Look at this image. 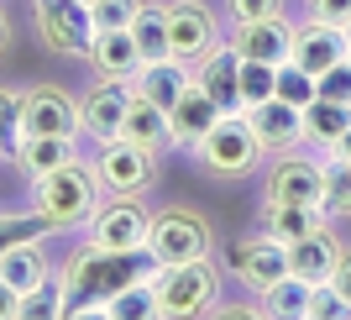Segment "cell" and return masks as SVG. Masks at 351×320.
<instances>
[{"label": "cell", "mask_w": 351, "mask_h": 320, "mask_svg": "<svg viewBox=\"0 0 351 320\" xmlns=\"http://www.w3.org/2000/svg\"><path fill=\"white\" fill-rule=\"evenodd\" d=\"M162 262L152 258V247H100V242H84L63 262V289H69V305H89V299H110V294L132 289V284H152Z\"/></svg>", "instance_id": "1"}, {"label": "cell", "mask_w": 351, "mask_h": 320, "mask_svg": "<svg viewBox=\"0 0 351 320\" xmlns=\"http://www.w3.org/2000/svg\"><path fill=\"white\" fill-rule=\"evenodd\" d=\"M32 210L53 220V231H69V226H84L95 210H100V179H95V163L69 158L58 168L32 179Z\"/></svg>", "instance_id": "2"}, {"label": "cell", "mask_w": 351, "mask_h": 320, "mask_svg": "<svg viewBox=\"0 0 351 320\" xmlns=\"http://www.w3.org/2000/svg\"><path fill=\"white\" fill-rule=\"evenodd\" d=\"M152 294H158V315H168V320H189V315H205V310H215L220 273L210 268V258H194V262H162L158 273H152Z\"/></svg>", "instance_id": "3"}, {"label": "cell", "mask_w": 351, "mask_h": 320, "mask_svg": "<svg viewBox=\"0 0 351 320\" xmlns=\"http://www.w3.org/2000/svg\"><path fill=\"white\" fill-rule=\"evenodd\" d=\"M194 158L199 168L215 179H247L263 158V142H257V131H252L247 116H220L215 126L194 142Z\"/></svg>", "instance_id": "4"}, {"label": "cell", "mask_w": 351, "mask_h": 320, "mask_svg": "<svg viewBox=\"0 0 351 320\" xmlns=\"http://www.w3.org/2000/svg\"><path fill=\"white\" fill-rule=\"evenodd\" d=\"M210 220L199 216V210H184V205H173V210H158L152 216V231H147V247H152V258L158 262H194V258H210Z\"/></svg>", "instance_id": "5"}, {"label": "cell", "mask_w": 351, "mask_h": 320, "mask_svg": "<svg viewBox=\"0 0 351 320\" xmlns=\"http://www.w3.org/2000/svg\"><path fill=\"white\" fill-rule=\"evenodd\" d=\"M95 179H100L105 194H142L152 179H158V158L152 147H136L126 137H110L95 152Z\"/></svg>", "instance_id": "6"}, {"label": "cell", "mask_w": 351, "mask_h": 320, "mask_svg": "<svg viewBox=\"0 0 351 320\" xmlns=\"http://www.w3.org/2000/svg\"><path fill=\"white\" fill-rule=\"evenodd\" d=\"M37 32L53 53H69V58H89V43H95V11L84 0H37Z\"/></svg>", "instance_id": "7"}, {"label": "cell", "mask_w": 351, "mask_h": 320, "mask_svg": "<svg viewBox=\"0 0 351 320\" xmlns=\"http://www.w3.org/2000/svg\"><path fill=\"white\" fill-rule=\"evenodd\" d=\"M79 100L58 84H32L21 95V137H79Z\"/></svg>", "instance_id": "8"}, {"label": "cell", "mask_w": 351, "mask_h": 320, "mask_svg": "<svg viewBox=\"0 0 351 320\" xmlns=\"http://www.w3.org/2000/svg\"><path fill=\"white\" fill-rule=\"evenodd\" d=\"M147 231H152V216L136 205V194H110L89 216V242L100 247H147Z\"/></svg>", "instance_id": "9"}, {"label": "cell", "mask_w": 351, "mask_h": 320, "mask_svg": "<svg viewBox=\"0 0 351 320\" xmlns=\"http://www.w3.org/2000/svg\"><path fill=\"white\" fill-rule=\"evenodd\" d=\"M194 84L220 105V116H247V100H241V53L236 47H210L205 58L194 63Z\"/></svg>", "instance_id": "10"}, {"label": "cell", "mask_w": 351, "mask_h": 320, "mask_svg": "<svg viewBox=\"0 0 351 320\" xmlns=\"http://www.w3.org/2000/svg\"><path fill=\"white\" fill-rule=\"evenodd\" d=\"M341 58H351V32L336 27V21H320V16H309L304 27H293V63L309 69L320 79L325 69H336Z\"/></svg>", "instance_id": "11"}, {"label": "cell", "mask_w": 351, "mask_h": 320, "mask_svg": "<svg viewBox=\"0 0 351 320\" xmlns=\"http://www.w3.org/2000/svg\"><path fill=\"white\" fill-rule=\"evenodd\" d=\"M168 43H173V58L199 63L210 47H220L215 16H210L199 0H173V5H168Z\"/></svg>", "instance_id": "12"}, {"label": "cell", "mask_w": 351, "mask_h": 320, "mask_svg": "<svg viewBox=\"0 0 351 320\" xmlns=\"http://www.w3.org/2000/svg\"><path fill=\"white\" fill-rule=\"evenodd\" d=\"M132 89H136L132 79H100V84H95L84 100H79V126H84L95 142H110V137H121V121H126Z\"/></svg>", "instance_id": "13"}, {"label": "cell", "mask_w": 351, "mask_h": 320, "mask_svg": "<svg viewBox=\"0 0 351 320\" xmlns=\"http://www.w3.org/2000/svg\"><path fill=\"white\" fill-rule=\"evenodd\" d=\"M231 273L247 284V289L263 294L267 284H278L283 273H289V247H283L278 236H247V242H236L231 247Z\"/></svg>", "instance_id": "14"}, {"label": "cell", "mask_w": 351, "mask_h": 320, "mask_svg": "<svg viewBox=\"0 0 351 320\" xmlns=\"http://www.w3.org/2000/svg\"><path fill=\"white\" fill-rule=\"evenodd\" d=\"M267 200L273 205H325V163L320 158H283L273 163L267 179Z\"/></svg>", "instance_id": "15"}, {"label": "cell", "mask_w": 351, "mask_h": 320, "mask_svg": "<svg viewBox=\"0 0 351 320\" xmlns=\"http://www.w3.org/2000/svg\"><path fill=\"white\" fill-rule=\"evenodd\" d=\"M252 131H257V142H263V152H293V147L304 142V111L289 100H263V105H252L247 111Z\"/></svg>", "instance_id": "16"}, {"label": "cell", "mask_w": 351, "mask_h": 320, "mask_svg": "<svg viewBox=\"0 0 351 320\" xmlns=\"http://www.w3.org/2000/svg\"><path fill=\"white\" fill-rule=\"evenodd\" d=\"M231 47L241 58H257V63H273V69H278V63L293 58V27L283 16H273V21H241Z\"/></svg>", "instance_id": "17"}, {"label": "cell", "mask_w": 351, "mask_h": 320, "mask_svg": "<svg viewBox=\"0 0 351 320\" xmlns=\"http://www.w3.org/2000/svg\"><path fill=\"white\" fill-rule=\"evenodd\" d=\"M341 252H346V247L330 236V226H320V231H309V236H299V242H289V273L309 278V284H330Z\"/></svg>", "instance_id": "18"}, {"label": "cell", "mask_w": 351, "mask_h": 320, "mask_svg": "<svg viewBox=\"0 0 351 320\" xmlns=\"http://www.w3.org/2000/svg\"><path fill=\"white\" fill-rule=\"evenodd\" d=\"M136 95H147L152 105H162V111H173L178 100H184V89L194 84V73L184 58H158V63H142L136 69Z\"/></svg>", "instance_id": "19"}, {"label": "cell", "mask_w": 351, "mask_h": 320, "mask_svg": "<svg viewBox=\"0 0 351 320\" xmlns=\"http://www.w3.org/2000/svg\"><path fill=\"white\" fill-rule=\"evenodd\" d=\"M220 121V105L210 100L199 84H189L184 89V100L168 111V142H178V147H194L199 137H205L210 126Z\"/></svg>", "instance_id": "20"}, {"label": "cell", "mask_w": 351, "mask_h": 320, "mask_svg": "<svg viewBox=\"0 0 351 320\" xmlns=\"http://www.w3.org/2000/svg\"><path fill=\"white\" fill-rule=\"evenodd\" d=\"M89 63H95L100 79H136V69H142V47H136L132 27H126V32H95Z\"/></svg>", "instance_id": "21"}, {"label": "cell", "mask_w": 351, "mask_h": 320, "mask_svg": "<svg viewBox=\"0 0 351 320\" xmlns=\"http://www.w3.org/2000/svg\"><path fill=\"white\" fill-rule=\"evenodd\" d=\"M121 137H126V142H136V147H152V152H158V147L168 142V111H162V105H152L147 95H136V89H132V105H126Z\"/></svg>", "instance_id": "22"}, {"label": "cell", "mask_w": 351, "mask_h": 320, "mask_svg": "<svg viewBox=\"0 0 351 320\" xmlns=\"http://www.w3.org/2000/svg\"><path fill=\"white\" fill-rule=\"evenodd\" d=\"M0 278L11 284L21 299H27L37 284L47 278V258H43V242H16L11 252H0Z\"/></svg>", "instance_id": "23"}, {"label": "cell", "mask_w": 351, "mask_h": 320, "mask_svg": "<svg viewBox=\"0 0 351 320\" xmlns=\"http://www.w3.org/2000/svg\"><path fill=\"white\" fill-rule=\"evenodd\" d=\"M263 216H267L263 231L278 236L283 247H289V242H299V236H309V231H320V226H325V205H273V200H267Z\"/></svg>", "instance_id": "24"}, {"label": "cell", "mask_w": 351, "mask_h": 320, "mask_svg": "<svg viewBox=\"0 0 351 320\" xmlns=\"http://www.w3.org/2000/svg\"><path fill=\"white\" fill-rule=\"evenodd\" d=\"M73 142H79V137H21L11 158L37 179V174H47V168H58V163L79 158V147H73Z\"/></svg>", "instance_id": "25"}, {"label": "cell", "mask_w": 351, "mask_h": 320, "mask_svg": "<svg viewBox=\"0 0 351 320\" xmlns=\"http://www.w3.org/2000/svg\"><path fill=\"white\" fill-rule=\"evenodd\" d=\"M309 305H315V284L299 273H283L278 284L263 289V310L267 315H283V320H309Z\"/></svg>", "instance_id": "26"}, {"label": "cell", "mask_w": 351, "mask_h": 320, "mask_svg": "<svg viewBox=\"0 0 351 320\" xmlns=\"http://www.w3.org/2000/svg\"><path fill=\"white\" fill-rule=\"evenodd\" d=\"M346 126H351V105L325 100V95H315V100L304 105V142L330 147V142H336V137H341Z\"/></svg>", "instance_id": "27"}, {"label": "cell", "mask_w": 351, "mask_h": 320, "mask_svg": "<svg viewBox=\"0 0 351 320\" xmlns=\"http://www.w3.org/2000/svg\"><path fill=\"white\" fill-rule=\"evenodd\" d=\"M132 37L142 47V63H158V58H173V43H168V5H147L136 11L132 21Z\"/></svg>", "instance_id": "28"}, {"label": "cell", "mask_w": 351, "mask_h": 320, "mask_svg": "<svg viewBox=\"0 0 351 320\" xmlns=\"http://www.w3.org/2000/svg\"><path fill=\"white\" fill-rule=\"evenodd\" d=\"M273 95L304 111V105L315 100V95H320V79H315V73H309V69H299V63L289 58V63H278V79H273Z\"/></svg>", "instance_id": "29"}, {"label": "cell", "mask_w": 351, "mask_h": 320, "mask_svg": "<svg viewBox=\"0 0 351 320\" xmlns=\"http://www.w3.org/2000/svg\"><path fill=\"white\" fill-rule=\"evenodd\" d=\"M105 315L110 320H152L158 315V294H152V284H132V289L105 299Z\"/></svg>", "instance_id": "30"}, {"label": "cell", "mask_w": 351, "mask_h": 320, "mask_svg": "<svg viewBox=\"0 0 351 320\" xmlns=\"http://www.w3.org/2000/svg\"><path fill=\"white\" fill-rule=\"evenodd\" d=\"M21 315H37V320H53V315H69V289H63V273L53 278L47 273L37 289L21 299Z\"/></svg>", "instance_id": "31"}, {"label": "cell", "mask_w": 351, "mask_h": 320, "mask_svg": "<svg viewBox=\"0 0 351 320\" xmlns=\"http://www.w3.org/2000/svg\"><path fill=\"white\" fill-rule=\"evenodd\" d=\"M53 236V220L37 216V210H21V216H0V252H11L16 242H43Z\"/></svg>", "instance_id": "32"}, {"label": "cell", "mask_w": 351, "mask_h": 320, "mask_svg": "<svg viewBox=\"0 0 351 320\" xmlns=\"http://www.w3.org/2000/svg\"><path fill=\"white\" fill-rule=\"evenodd\" d=\"M325 216H351V163L325 158Z\"/></svg>", "instance_id": "33"}, {"label": "cell", "mask_w": 351, "mask_h": 320, "mask_svg": "<svg viewBox=\"0 0 351 320\" xmlns=\"http://www.w3.org/2000/svg\"><path fill=\"white\" fill-rule=\"evenodd\" d=\"M273 79H278L273 63L241 58V100H247V111H252V105H263V100H273Z\"/></svg>", "instance_id": "34"}, {"label": "cell", "mask_w": 351, "mask_h": 320, "mask_svg": "<svg viewBox=\"0 0 351 320\" xmlns=\"http://www.w3.org/2000/svg\"><path fill=\"white\" fill-rule=\"evenodd\" d=\"M95 32H126L142 11V0H95Z\"/></svg>", "instance_id": "35"}, {"label": "cell", "mask_w": 351, "mask_h": 320, "mask_svg": "<svg viewBox=\"0 0 351 320\" xmlns=\"http://www.w3.org/2000/svg\"><path fill=\"white\" fill-rule=\"evenodd\" d=\"M309 320H351V299L336 289V284H315V305H309Z\"/></svg>", "instance_id": "36"}, {"label": "cell", "mask_w": 351, "mask_h": 320, "mask_svg": "<svg viewBox=\"0 0 351 320\" xmlns=\"http://www.w3.org/2000/svg\"><path fill=\"white\" fill-rule=\"evenodd\" d=\"M21 142V95L0 89V152H16Z\"/></svg>", "instance_id": "37"}, {"label": "cell", "mask_w": 351, "mask_h": 320, "mask_svg": "<svg viewBox=\"0 0 351 320\" xmlns=\"http://www.w3.org/2000/svg\"><path fill=\"white\" fill-rule=\"evenodd\" d=\"M320 95H325V100L351 105V58H341L336 69H325V73H320Z\"/></svg>", "instance_id": "38"}, {"label": "cell", "mask_w": 351, "mask_h": 320, "mask_svg": "<svg viewBox=\"0 0 351 320\" xmlns=\"http://www.w3.org/2000/svg\"><path fill=\"white\" fill-rule=\"evenodd\" d=\"M273 16H283V0H231L236 27H241V21H273Z\"/></svg>", "instance_id": "39"}, {"label": "cell", "mask_w": 351, "mask_h": 320, "mask_svg": "<svg viewBox=\"0 0 351 320\" xmlns=\"http://www.w3.org/2000/svg\"><path fill=\"white\" fill-rule=\"evenodd\" d=\"M309 16L336 21V27H351V0H309Z\"/></svg>", "instance_id": "40"}, {"label": "cell", "mask_w": 351, "mask_h": 320, "mask_svg": "<svg viewBox=\"0 0 351 320\" xmlns=\"http://www.w3.org/2000/svg\"><path fill=\"white\" fill-rule=\"evenodd\" d=\"M11 315H21V294H16L11 284L0 278V320H11Z\"/></svg>", "instance_id": "41"}, {"label": "cell", "mask_w": 351, "mask_h": 320, "mask_svg": "<svg viewBox=\"0 0 351 320\" xmlns=\"http://www.w3.org/2000/svg\"><path fill=\"white\" fill-rule=\"evenodd\" d=\"M330 284H336V289H341V294H346V299H351V247L341 252V262H336V273H330Z\"/></svg>", "instance_id": "42"}, {"label": "cell", "mask_w": 351, "mask_h": 320, "mask_svg": "<svg viewBox=\"0 0 351 320\" xmlns=\"http://www.w3.org/2000/svg\"><path fill=\"white\" fill-rule=\"evenodd\" d=\"M325 152H330V158H346V163H351V126L341 131V137H336L330 147H325Z\"/></svg>", "instance_id": "43"}, {"label": "cell", "mask_w": 351, "mask_h": 320, "mask_svg": "<svg viewBox=\"0 0 351 320\" xmlns=\"http://www.w3.org/2000/svg\"><path fill=\"white\" fill-rule=\"evenodd\" d=\"M5 37H11V27H5V11H0V47H5Z\"/></svg>", "instance_id": "44"}, {"label": "cell", "mask_w": 351, "mask_h": 320, "mask_svg": "<svg viewBox=\"0 0 351 320\" xmlns=\"http://www.w3.org/2000/svg\"><path fill=\"white\" fill-rule=\"evenodd\" d=\"M84 5H95V0H84Z\"/></svg>", "instance_id": "45"}, {"label": "cell", "mask_w": 351, "mask_h": 320, "mask_svg": "<svg viewBox=\"0 0 351 320\" xmlns=\"http://www.w3.org/2000/svg\"><path fill=\"white\" fill-rule=\"evenodd\" d=\"M346 32H351V27H346Z\"/></svg>", "instance_id": "46"}]
</instances>
